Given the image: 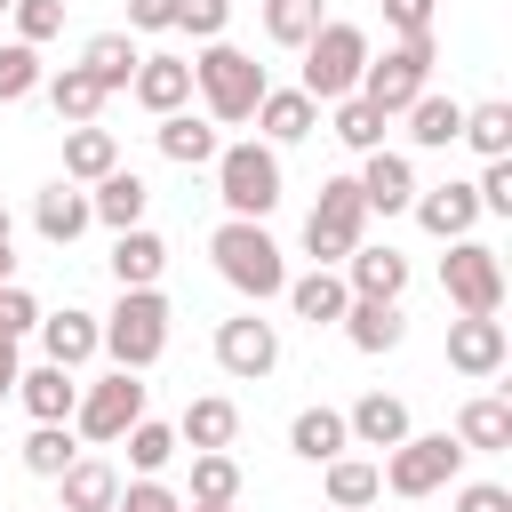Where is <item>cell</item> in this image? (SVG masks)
Here are the masks:
<instances>
[{"mask_svg":"<svg viewBox=\"0 0 512 512\" xmlns=\"http://www.w3.org/2000/svg\"><path fill=\"white\" fill-rule=\"evenodd\" d=\"M40 80H48L40 48H32V40H0V104H24V96H40Z\"/></svg>","mask_w":512,"mask_h":512,"instance_id":"b9f144b4","label":"cell"},{"mask_svg":"<svg viewBox=\"0 0 512 512\" xmlns=\"http://www.w3.org/2000/svg\"><path fill=\"white\" fill-rule=\"evenodd\" d=\"M208 256H216V280L240 288L248 304H272V296L288 288V256H280V240H272L256 216H224V224L208 232Z\"/></svg>","mask_w":512,"mask_h":512,"instance_id":"6da1fadb","label":"cell"},{"mask_svg":"<svg viewBox=\"0 0 512 512\" xmlns=\"http://www.w3.org/2000/svg\"><path fill=\"white\" fill-rule=\"evenodd\" d=\"M184 512H240V504H184Z\"/></svg>","mask_w":512,"mask_h":512,"instance_id":"db71d44e","label":"cell"},{"mask_svg":"<svg viewBox=\"0 0 512 512\" xmlns=\"http://www.w3.org/2000/svg\"><path fill=\"white\" fill-rule=\"evenodd\" d=\"M320 24H328L320 0H264V40H272V48H304Z\"/></svg>","mask_w":512,"mask_h":512,"instance_id":"60d3db41","label":"cell"},{"mask_svg":"<svg viewBox=\"0 0 512 512\" xmlns=\"http://www.w3.org/2000/svg\"><path fill=\"white\" fill-rule=\"evenodd\" d=\"M328 512H336V504H328Z\"/></svg>","mask_w":512,"mask_h":512,"instance_id":"6f0895ef","label":"cell"},{"mask_svg":"<svg viewBox=\"0 0 512 512\" xmlns=\"http://www.w3.org/2000/svg\"><path fill=\"white\" fill-rule=\"evenodd\" d=\"M328 112V136L344 144V152H384V112L368 104V96H336V104H320Z\"/></svg>","mask_w":512,"mask_h":512,"instance_id":"d590c367","label":"cell"},{"mask_svg":"<svg viewBox=\"0 0 512 512\" xmlns=\"http://www.w3.org/2000/svg\"><path fill=\"white\" fill-rule=\"evenodd\" d=\"M56 488H64V504H56V512H112L120 472H112L104 456H72V464L56 472Z\"/></svg>","mask_w":512,"mask_h":512,"instance_id":"f546056e","label":"cell"},{"mask_svg":"<svg viewBox=\"0 0 512 512\" xmlns=\"http://www.w3.org/2000/svg\"><path fill=\"white\" fill-rule=\"evenodd\" d=\"M336 272H344V288H352V296H392V304L408 296V256H400L392 240H360Z\"/></svg>","mask_w":512,"mask_h":512,"instance_id":"d6986e66","label":"cell"},{"mask_svg":"<svg viewBox=\"0 0 512 512\" xmlns=\"http://www.w3.org/2000/svg\"><path fill=\"white\" fill-rule=\"evenodd\" d=\"M40 352L56 360V368H88L96 352H104V320L96 312H80V304H64V312H40Z\"/></svg>","mask_w":512,"mask_h":512,"instance_id":"9a60e30c","label":"cell"},{"mask_svg":"<svg viewBox=\"0 0 512 512\" xmlns=\"http://www.w3.org/2000/svg\"><path fill=\"white\" fill-rule=\"evenodd\" d=\"M40 96H48V112H56L64 128H80V120H96V112L112 104V96H104V88H96V80H88L80 64H64V72H48V80H40Z\"/></svg>","mask_w":512,"mask_h":512,"instance_id":"1f68e13d","label":"cell"},{"mask_svg":"<svg viewBox=\"0 0 512 512\" xmlns=\"http://www.w3.org/2000/svg\"><path fill=\"white\" fill-rule=\"evenodd\" d=\"M472 192H480V216H512V152L504 160H480Z\"/></svg>","mask_w":512,"mask_h":512,"instance_id":"f6af8a7d","label":"cell"},{"mask_svg":"<svg viewBox=\"0 0 512 512\" xmlns=\"http://www.w3.org/2000/svg\"><path fill=\"white\" fill-rule=\"evenodd\" d=\"M144 208H152V184H144L136 168H112V176H96V184H88V216H96L104 232L144 224Z\"/></svg>","mask_w":512,"mask_h":512,"instance_id":"d4e9b609","label":"cell"},{"mask_svg":"<svg viewBox=\"0 0 512 512\" xmlns=\"http://www.w3.org/2000/svg\"><path fill=\"white\" fill-rule=\"evenodd\" d=\"M336 328L352 336V352H368V360H376V352H400V336H408V312H400L392 296H352Z\"/></svg>","mask_w":512,"mask_h":512,"instance_id":"ffe728a7","label":"cell"},{"mask_svg":"<svg viewBox=\"0 0 512 512\" xmlns=\"http://www.w3.org/2000/svg\"><path fill=\"white\" fill-rule=\"evenodd\" d=\"M456 472H464V440L456 432H408L400 448H384V464H376V480L392 488V496H440V488H456Z\"/></svg>","mask_w":512,"mask_h":512,"instance_id":"52a82bcc","label":"cell"},{"mask_svg":"<svg viewBox=\"0 0 512 512\" xmlns=\"http://www.w3.org/2000/svg\"><path fill=\"white\" fill-rule=\"evenodd\" d=\"M8 16H16V40H32V48H48L64 32V0H8Z\"/></svg>","mask_w":512,"mask_h":512,"instance_id":"7bdbcfd3","label":"cell"},{"mask_svg":"<svg viewBox=\"0 0 512 512\" xmlns=\"http://www.w3.org/2000/svg\"><path fill=\"white\" fill-rule=\"evenodd\" d=\"M72 64H80V72H88V80H96L104 96H128V80H136L144 48H136V32H120V24H112V32H88Z\"/></svg>","mask_w":512,"mask_h":512,"instance_id":"e0dca14e","label":"cell"},{"mask_svg":"<svg viewBox=\"0 0 512 512\" xmlns=\"http://www.w3.org/2000/svg\"><path fill=\"white\" fill-rule=\"evenodd\" d=\"M408 216H416V224H424L432 240H464V232L480 224V192H472L464 176H448V184H416Z\"/></svg>","mask_w":512,"mask_h":512,"instance_id":"4fadbf2b","label":"cell"},{"mask_svg":"<svg viewBox=\"0 0 512 512\" xmlns=\"http://www.w3.org/2000/svg\"><path fill=\"white\" fill-rule=\"evenodd\" d=\"M16 400H24L32 424H72V408H80V368H56V360L16 368Z\"/></svg>","mask_w":512,"mask_h":512,"instance_id":"2e32d148","label":"cell"},{"mask_svg":"<svg viewBox=\"0 0 512 512\" xmlns=\"http://www.w3.org/2000/svg\"><path fill=\"white\" fill-rule=\"evenodd\" d=\"M16 456H24V472H32V480H56V472L80 456V432H72V424H32Z\"/></svg>","mask_w":512,"mask_h":512,"instance_id":"f35d334b","label":"cell"},{"mask_svg":"<svg viewBox=\"0 0 512 512\" xmlns=\"http://www.w3.org/2000/svg\"><path fill=\"white\" fill-rule=\"evenodd\" d=\"M288 448H296L304 464H328V456H344V448H352V432H344V408H296V424H288Z\"/></svg>","mask_w":512,"mask_h":512,"instance_id":"e575fe53","label":"cell"},{"mask_svg":"<svg viewBox=\"0 0 512 512\" xmlns=\"http://www.w3.org/2000/svg\"><path fill=\"white\" fill-rule=\"evenodd\" d=\"M456 440H464V456H504L512 448V400L504 392H472L456 408Z\"/></svg>","mask_w":512,"mask_h":512,"instance_id":"4316f807","label":"cell"},{"mask_svg":"<svg viewBox=\"0 0 512 512\" xmlns=\"http://www.w3.org/2000/svg\"><path fill=\"white\" fill-rule=\"evenodd\" d=\"M248 120H256V136H264V144H304V136L320 128V104H312L304 88H264Z\"/></svg>","mask_w":512,"mask_h":512,"instance_id":"603a6c76","label":"cell"},{"mask_svg":"<svg viewBox=\"0 0 512 512\" xmlns=\"http://www.w3.org/2000/svg\"><path fill=\"white\" fill-rule=\"evenodd\" d=\"M112 512H184V496H176L168 480H128V488L112 496Z\"/></svg>","mask_w":512,"mask_h":512,"instance_id":"7dc6e473","label":"cell"},{"mask_svg":"<svg viewBox=\"0 0 512 512\" xmlns=\"http://www.w3.org/2000/svg\"><path fill=\"white\" fill-rule=\"evenodd\" d=\"M112 168H120V144H112V128H96V120L64 128V176H72V184H96V176H112Z\"/></svg>","mask_w":512,"mask_h":512,"instance_id":"836d02e7","label":"cell"},{"mask_svg":"<svg viewBox=\"0 0 512 512\" xmlns=\"http://www.w3.org/2000/svg\"><path fill=\"white\" fill-rule=\"evenodd\" d=\"M320 488H328V504H336V512H368V504L384 496L376 456H328V464H320Z\"/></svg>","mask_w":512,"mask_h":512,"instance_id":"4dcf8cb0","label":"cell"},{"mask_svg":"<svg viewBox=\"0 0 512 512\" xmlns=\"http://www.w3.org/2000/svg\"><path fill=\"white\" fill-rule=\"evenodd\" d=\"M344 432H352V448H400L416 424H408V400L400 392H360L344 408Z\"/></svg>","mask_w":512,"mask_h":512,"instance_id":"44dd1931","label":"cell"},{"mask_svg":"<svg viewBox=\"0 0 512 512\" xmlns=\"http://www.w3.org/2000/svg\"><path fill=\"white\" fill-rule=\"evenodd\" d=\"M216 368L240 376V384H264V376L280 368V328H272L256 304L232 312V320H216Z\"/></svg>","mask_w":512,"mask_h":512,"instance_id":"8fae6325","label":"cell"},{"mask_svg":"<svg viewBox=\"0 0 512 512\" xmlns=\"http://www.w3.org/2000/svg\"><path fill=\"white\" fill-rule=\"evenodd\" d=\"M400 120H408V144L448 152V144H456V128H464V104H456V96H440V88H424V96H416Z\"/></svg>","mask_w":512,"mask_h":512,"instance_id":"d6a6232c","label":"cell"},{"mask_svg":"<svg viewBox=\"0 0 512 512\" xmlns=\"http://www.w3.org/2000/svg\"><path fill=\"white\" fill-rule=\"evenodd\" d=\"M0 224H8V208H0Z\"/></svg>","mask_w":512,"mask_h":512,"instance_id":"11a10c76","label":"cell"},{"mask_svg":"<svg viewBox=\"0 0 512 512\" xmlns=\"http://www.w3.org/2000/svg\"><path fill=\"white\" fill-rule=\"evenodd\" d=\"M32 328H40V296L0 280V336H32Z\"/></svg>","mask_w":512,"mask_h":512,"instance_id":"bcb514c9","label":"cell"},{"mask_svg":"<svg viewBox=\"0 0 512 512\" xmlns=\"http://www.w3.org/2000/svg\"><path fill=\"white\" fill-rule=\"evenodd\" d=\"M168 24H176V32H192V40H224L232 0H176V8H168Z\"/></svg>","mask_w":512,"mask_h":512,"instance_id":"ee69618b","label":"cell"},{"mask_svg":"<svg viewBox=\"0 0 512 512\" xmlns=\"http://www.w3.org/2000/svg\"><path fill=\"white\" fill-rule=\"evenodd\" d=\"M16 368H24L16 360V336H0V400H16Z\"/></svg>","mask_w":512,"mask_h":512,"instance_id":"816d5d0a","label":"cell"},{"mask_svg":"<svg viewBox=\"0 0 512 512\" xmlns=\"http://www.w3.org/2000/svg\"><path fill=\"white\" fill-rule=\"evenodd\" d=\"M0 8H8V0H0Z\"/></svg>","mask_w":512,"mask_h":512,"instance_id":"9f6ffc18","label":"cell"},{"mask_svg":"<svg viewBox=\"0 0 512 512\" xmlns=\"http://www.w3.org/2000/svg\"><path fill=\"white\" fill-rule=\"evenodd\" d=\"M168 296L160 288H120V304L104 312V352H112V368H152L160 352H168Z\"/></svg>","mask_w":512,"mask_h":512,"instance_id":"8992f818","label":"cell"},{"mask_svg":"<svg viewBox=\"0 0 512 512\" xmlns=\"http://www.w3.org/2000/svg\"><path fill=\"white\" fill-rule=\"evenodd\" d=\"M432 64H440V48H432V32H416V40H392L384 56H368L360 64V88L352 96H368L384 120H400L424 88H432Z\"/></svg>","mask_w":512,"mask_h":512,"instance_id":"5b68a950","label":"cell"},{"mask_svg":"<svg viewBox=\"0 0 512 512\" xmlns=\"http://www.w3.org/2000/svg\"><path fill=\"white\" fill-rule=\"evenodd\" d=\"M280 296H288V312H296V320H312V328H336V320H344V304H352V288H344V272H336V264L296 272Z\"/></svg>","mask_w":512,"mask_h":512,"instance_id":"484cf974","label":"cell"},{"mask_svg":"<svg viewBox=\"0 0 512 512\" xmlns=\"http://www.w3.org/2000/svg\"><path fill=\"white\" fill-rule=\"evenodd\" d=\"M440 296L456 304V312H504V256L488 248V240H448V256H440Z\"/></svg>","mask_w":512,"mask_h":512,"instance_id":"9c48e42d","label":"cell"},{"mask_svg":"<svg viewBox=\"0 0 512 512\" xmlns=\"http://www.w3.org/2000/svg\"><path fill=\"white\" fill-rule=\"evenodd\" d=\"M192 504H240V456L232 448H200L192 456Z\"/></svg>","mask_w":512,"mask_h":512,"instance_id":"ab89813d","label":"cell"},{"mask_svg":"<svg viewBox=\"0 0 512 512\" xmlns=\"http://www.w3.org/2000/svg\"><path fill=\"white\" fill-rule=\"evenodd\" d=\"M0 280H16V248H8V224H0Z\"/></svg>","mask_w":512,"mask_h":512,"instance_id":"f5cc1de1","label":"cell"},{"mask_svg":"<svg viewBox=\"0 0 512 512\" xmlns=\"http://www.w3.org/2000/svg\"><path fill=\"white\" fill-rule=\"evenodd\" d=\"M296 56H304L296 88H304L312 104H336V96H352V88H360V64H368L376 48H368V32H360V24L328 16V24H320V32L304 40V48H296Z\"/></svg>","mask_w":512,"mask_h":512,"instance_id":"277c9868","label":"cell"},{"mask_svg":"<svg viewBox=\"0 0 512 512\" xmlns=\"http://www.w3.org/2000/svg\"><path fill=\"white\" fill-rule=\"evenodd\" d=\"M216 200H224V216H272L280 200H288V176H280V144H264V136H240V144H216Z\"/></svg>","mask_w":512,"mask_h":512,"instance_id":"3957f363","label":"cell"},{"mask_svg":"<svg viewBox=\"0 0 512 512\" xmlns=\"http://www.w3.org/2000/svg\"><path fill=\"white\" fill-rule=\"evenodd\" d=\"M360 200H368V216H408V200H416V168H408V152H360Z\"/></svg>","mask_w":512,"mask_h":512,"instance_id":"ac0fdd59","label":"cell"},{"mask_svg":"<svg viewBox=\"0 0 512 512\" xmlns=\"http://www.w3.org/2000/svg\"><path fill=\"white\" fill-rule=\"evenodd\" d=\"M264 88H272V80H264V64H256L248 48H232V40H200V56H192V96H200V112H208L216 128H240V120L256 112Z\"/></svg>","mask_w":512,"mask_h":512,"instance_id":"7a4b0ae2","label":"cell"},{"mask_svg":"<svg viewBox=\"0 0 512 512\" xmlns=\"http://www.w3.org/2000/svg\"><path fill=\"white\" fill-rule=\"evenodd\" d=\"M160 272H168V240H160L152 224L112 232V280H120V288H160Z\"/></svg>","mask_w":512,"mask_h":512,"instance_id":"83f0119b","label":"cell"},{"mask_svg":"<svg viewBox=\"0 0 512 512\" xmlns=\"http://www.w3.org/2000/svg\"><path fill=\"white\" fill-rule=\"evenodd\" d=\"M448 512H512V488H496V480H464Z\"/></svg>","mask_w":512,"mask_h":512,"instance_id":"681fc988","label":"cell"},{"mask_svg":"<svg viewBox=\"0 0 512 512\" xmlns=\"http://www.w3.org/2000/svg\"><path fill=\"white\" fill-rule=\"evenodd\" d=\"M232 440H240V408H232L224 392H200V400L176 416V448H192V456H200V448H232Z\"/></svg>","mask_w":512,"mask_h":512,"instance_id":"f1b7e54d","label":"cell"},{"mask_svg":"<svg viewBox=\"0 0 512 512\" xmlns=\"http://www.w3.org/2000/svg\"><path fill=\"white\" fill-rule=\"evenodd\" d=\"M168 8L176 0H128V24L120 32H168Z\"/></svg>","mask_w":512,"mask_h":512,"instance_id":"f907efd6","label":"cell"},{"mask_svg":"<svg viewBox=\"0 0 512 512\" xmlns=\"http://www.w3.org/2000/svg\"><path fill=\"white\" fill-rule=\"evenodd\" d=\"M456 144H472L480 160H504L512 152V104H464V128H456Z\"/></svg>","mask_w":512,"mask_h":512,"instance_id":"74e56055","label":"cell"},{"mask_svg":"<svg viewBox=\"0 0 512 512\" xmlns=\"http://www.w3.org/2000/svg\"><path fill=\"white\" fill-rule=\"evenodd\" d=\"M152 144H160V160H176V168H208L224 136H216V120H208V112H192V104H184V112H160Z\"/></svg>","mask_w":512,"mask_h":512,"instance_id":"cb8c5ba5","label":"cell"},{"mask_svg":"<svg viewBox=\"0 0 512 512\" xmlns=\"http://www.w3.org/2000/svg\"><path fill=\"white\" fill-rule=\"evenodd\" d=\"M128 96L160 120V112H184L192 104V56H144L136 64V80H128Z\"/></svg>","mask_w":512,"mask_h":512,"instance_id":"7402d4cb","label":"cell"},{"mask_svg":"<svg viewBox=\"0 0 512 512\" xmlns=\"http://www.w3.org/2000/svg\"><path fill=\"white\" fill-rule=\"evenodd\" d=\"M144 416V376L136 368H112V376H96V384H80V408H72V432L80 440H96V448H112L128 424Z\"/></svg>","mask_w":512,"mask_h":512,"instance_id":"30bf717a","label":"cell"},{"mask_svg":"<svg viewBox=\"0 0 512 512\" xmlns=\"http://www.w3.org/2000/svg\"><path fill=\"white\" fill-rule=\"evenodd\" d=\"M432 16H440V0H384V24H392L400 40H416V32H432Z\"/></svg>","mask_w":512,"mask_h":512,"instance_id":"c3c4849f","label":"cell"},{"mask_svg":"<svg viewBox=\"0 0 512 512\" xmlns=\"http://www.w3.org/2000/svg\"><path fill=\"white\" fill-rule=\"evenodd\" d=\"M88 224H96V216H88V184L56 176V184H40V192H32V232H40L48 248H72Z\"/></svg>","mask_w":512,"mask_h":512,"instance_id":"5bb4252c","label":"cell"},{"mask_svg":"<svg viewBox=\"0 0 512 512\" xmlns=\"http://www.w3.org/2000/svg\"><path fill=\"white\" fill-rule=\"evenodd\" d=\"M360 240H368V200H360L352 176H328L320 200H312V216H304V256L312 264H344Z\"/></svg>","mask_w":512,"mask_h":512,"instance_id":"ba28073f","label":"cell"},{"mask_svg":"<svg viewBox=\"0 0 512 512\" xmlns=\"http://www.w3.org/2000/svg\"><path fill=\"white\" fill-rule=\"evenodd\" d=\"M120 440H128V472H136V480H160V472L184 456V448H176V424H160V416H136Z\"/></svg>","mask_w":512,"mask_h":512,"instance_id":"8d00e7d4","label":"cell"},{"mask_svg":"<svg viewBox=\"0 0 512 512\" xmlns=\"http://www.w3.org/2000/svg\"><path fill=\"white\" fill-rule=\"evenodd\" d=\"M504 360H512V336H504L496 312H456V320H448V368H456V376L496 384Z\"/></svg>","mask_w":512,"mask_h":512,"instance_id":"7c38bea8","label":"cell"}]
</instances>
